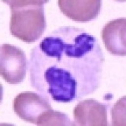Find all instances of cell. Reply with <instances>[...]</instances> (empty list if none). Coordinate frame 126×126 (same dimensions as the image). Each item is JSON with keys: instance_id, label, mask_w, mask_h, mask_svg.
<instances>
[{"instance_id": "cell-1", "label": "cell", "mask_w": 126, "mask_h": 126, "mask_svg": "<svg viewBox=\"0 0 126 126\" xmlns=\"http://www.w3.org/2000/svg\"><path fill=\"white\" fill-rule=\"evenodd\" d=\"M103 61L96 38L78 28L60 27L32 50L30 83L47 100H77L98 87Z\"/></svg>"}, {"instance_id": "cell-2", "label": "cell", "mask_w": 126, "mask_h": 126, "mask_svg": "<svg viewBox=\"0 0 126 126\" xmlns=\"http://www.w3.org/2000/svg\"><path fill=\"white\" fill-rule=\"evenodd\" d=\"M11 9V34L27 43L35 42L41 37L46 28L44 4L48 1H3Z\"/></svg>"}, {"instance_id": "cell-3", "label": "cell", "mask_w": 126, "mask_h": 126, "mask_svg": "<svg viewBox=\"0 0 126 126\" xmlns=\"http://www.w3.org/2000/svg\"><path fill=\"white\" fill-rule=\"evenodd\" d=\"M27 61L24 52L8 44L1 47L0 72L4 80L10 84H18L24 79Z\"/></svg>"}, {"instance_id": "cell-4", "label": "cell", "mask_w": 126, "mask_h": 126, "mask_svg": "<svg viewBox=\"0 0 126 126\" xmlns=\"http://www.w3.org/2000/svg\"><path fill=\"white\" fill-rule=\"evenodd\" d=\"M13 110L26 122L37 125L40 118L52 109L47 100L31 92L20 93L13 101Z\"/></svg>"}, {"instance_id": "cell-5", "label": "cell", "mask_w": 126, "mask_h": 126, "mask_svg": "<svg viewBox=\"0 0 126 126\" xmlns=\"http://www.w3.org/2000/svg\"><path fill=\"white\" fill-rule=\"evenodd\" d=\"M75 126H106L107 107L94 100L80 102L73 110Z\"/></svg>"}, {"instance_id": "cell-6", "label": "cell", "mask_w": 126, "mask_h": 126, "mask_svg": "<svg viewBox=\"0 0 126 126\" xmlns=\"http://www.w3.org/2000/svg\"><path fill=\"white\" fill-rule=\"evenodd\" d=\"M59 8L69 18L76 22H86L96 18L100 13V0H59Z\"/></svg>"}, {"instance_id": "cell-7", "label": "cell", "mask_w": 126, "mask_h": 126, "mask_svg": "<svg viewBox=\"0 0 126 126\" xmlns=\"http://www.w3.org/2000/svg\"><path fill=\"white\" fill-rule=\"evenodd\" d=\"M126 19L122 18L110 21L102 29V40L112 54L126 56Z\"/></svg>"}, {"instance_id": "cell-8", "label": "cell", "mask_w": 126, "mask_h": 126, "mask_svg": "<svg viewBox=\"0 0 126 126\" xmlns=\"http://www.w3.org/2000/svg\"><path fill=\"white\" fill-rule=\"evenodd\" d=\"M38 126H75L65 113L50 110L40 118Z\"/></svg>"}, {"instance_id": "cell-9", "label": "cell", "mask_w": 126, "mask_h": 126, "mask_svg": "<svg viewBox=\"0 0 126 126\" xmlns=\"http://www.w3.org/2000/svg\"><path fill=\"white\" fill-rule=\"evenodd\" d=\"M112 117L113 125L125 126V107H124L122 109H119V105L117 102L112 110Z\"/></svg>"}]
</instances>
